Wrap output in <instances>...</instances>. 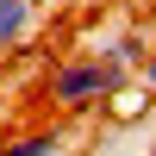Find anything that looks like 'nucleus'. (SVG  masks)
<instances>
[{
    "mask_svg": "<svg viewBox=\"0 0 156 156\" xmlns=\"http://www.w3.org/2000/svg\"><path fill=\"white\" fill-rule=\"evenodd\" d=\"M119 87H131V69H119V62H106V56H62L56 69H50V100H56V112H69V119L100 112Z\"/></svg>",
    "mask_w": 156,
    "mask_h": 156,
    "instance_id": "f257e3e1",
    "label": "nucleus"
},
{
    "mask_svg": "<svg viewBox=\"0 0 156 156\" xmlns=\"http://www.w3.org/2000/svg\"><path fill=\"white\" fill-rule=\"evenodd\" d=\"M150 37L144 31H137V25H125V31H106V37H100V50H94V56H106V62H119V69H144V56H150Z\"/></svg>",
    "mask_w": 156,
    "mask_h": 156,
    "instance_id": "f03ea898",
    "label": "nucleus"
},
{
    "mask_svg": "<svg viewBox=\"0 0 156 156\" xmlns=\"http://www.w3.org/2000/svg\"><path fill=\"white\" fill-rule=\"evenodd\" d=\"M37 31V0H0V56Z\"/></svg>",
    "mask_w": 156,
    "mask_h": 156,
    "instance_id": "7ed1b4c3",
    "label": "nucleus"
},
{
    "mask_svg": "<svg viewBox=\"0 0 156 156\" xmlns=\"http://www.w3.org/2000/svg\"><path fill=\"white\" fill-rule=\"evenodd\" d=\"M6 156H69V131L62 125H37L25 137H6Z\"/></svg>",
    "mask_w": 156,
    "mask_h": 156,
    "instance_id": "20e7f679",
    "label": "nucleus"
},
{
    "mask_svg": "<svg viewBox=\"0 0 156 156\" xmlns=\"http://www.w3.org/2000/svg\"><path fill=\"white\" fill-rule=\"evenodd\" d=\"M106 106H112V119H137V112L150 106V94H144V81H131V87H119Z\"/></svg>",
    "mask_w": 156,
    "mask_h": 156,
    "instance_id": "39448f33",
    "label": "nucleus"
},
{
    "mask_svg": "<svg viewBox=\"0 0 156 156\" xmlns=\"http://www.w3.org/2000/svg\"><path fill=\"white\" fill-rule=\"evenodd\" d=\"M137 81H144V94H150V106H156V50L144 56V69H137Z\"/></svg>",
    "mask_w": 156,
    "mask_h": 156,
    "instance_id": "423d86ee",
    "label": "nucleus"
},
{
    "mask_svg": "<svg viewBox=\"0 0 156 156\" xmlns=\"http://www.w3.org/2000/svg\"><path fill=\"white\" fill-rule=\"evenodd\" d=\"M0 156H6V137H0Z\"/></svg>",
    "mask_w": 156,
    "mask_h": 156,
    "instance_id": "0eeeda50",
    "label": "nucleus"
},
{
    "mask_svg": "<svg viewBox=\"0 0 156 156\" xmlns=\"http://www.w3.org/2000/svg\"><path fill=\"white\" fill-rule=\"evenodd\" d=\"M144 156H156V144H150V150H144Z\"/></svg>",
    "mask_w": 156,
    "mask_h": 156,
    "instance_id": "6e6552de",
    "label": "nucleus"
}]
</instances>
